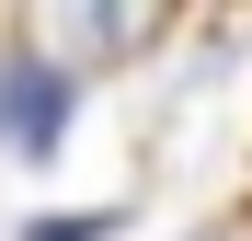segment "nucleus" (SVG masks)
I'll return each mask as SVG.
<instances>
[{"instance_id":"nucleus-1","label":"nucleus","mask_w":252,"mask_h":241,"mask_svg":"<svg viewBox=\"0 0 252 241\" xmlns=\"http://www.w3.org/2000/svg\"><path fill=\"white\" fill-rule=\"evenodd\" d=\"M0 138H12L23 161H46L69 138V69L34 58V34H12V58H0Z\"/></svg>"},{"instance_id":"nucleus-2","label":"nucleus","mask_w":252,"mask_h":241,"mask_svg":"<svg viewBox=\"0 0 252 241\" xmlns=\"http://www.w3.org/2000/svg\"><path fill=\"white\" fill-rule=\"evenodd\" d=\"M103 230H115V218H34L23 241H103Z\"/></svg>"},{"instance_id":"nucleus-3","label":"nucleus","mask_w":252,"mask_h":241,"mask_svg":"<svg viewBox=\"0 0 252 241\" xmlns=\"http://www.w3.org/2000/svg\"><path fill=\"white\" fill-rule=\"evenodd\" d=\"M195 241H252V218H206V230H195Z\"/></svg>"}]
</instances>
